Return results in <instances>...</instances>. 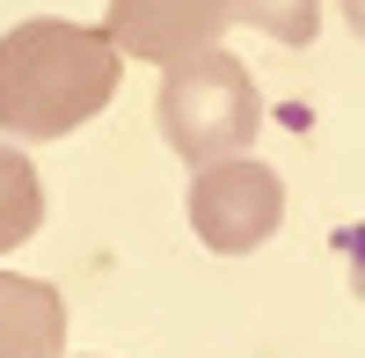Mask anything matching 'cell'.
Returning <instances> with one entry per match:
<instances>
[{
  "label": "cell",
  "mask_w": 365,
  "mask_h": 358,
  "mask_svg": "<svg viewBox=\"0 0 365 358\" xmlns=\"http://www.w3.org/2000/svg\"><path fill=\"white\" fill-rule=\"evenodd\" d=\"M125 51L110 44V29L29 15L0 37V132L22 139H66L73 125L103 117L117 96Z\"/></svg>",
  "instance_id": "obj_1"
},
{
  "label": "cell",
  "mask_w": 365,
  "mask_h": 358,
  "mask_svg": "<svg viewBox=\"0 0 365 358\" xmlns=\"http://www.w3.org/2000/svg\"><path fill=\"white\" fill-rule=\"evenodd\" d=\"M256 125H263V96H256V81H249V66L234 51L205 44L190 58H168V73H161V132L190 168L249 154Z\"/></svg>",
  "instance_id": "obj_2"
},
{
  "label": "cell",
  "mask_w": 365,
  "mask_h": 358,
  "mask_svg": "<svg viewBox=\"0 0 365 358\" xmlns=\"http://www.w3.org/2000/svg\"><path fill=\"white\" fill-rule=\"evenodd\" d=\"M285 220V175L270 161H212L190 175V234L212 256H256Z\"/></svg>",
  "instance_id": "obj_3"
},
{
  "label": "cell",
  "mask_w": 365,
  "mask_h": 358,
  "mask_svg": "<svg viewBox=\"0 0 365 358\" xmlns=\"http://www.w3.org/2000/svg\"><path fill=\"white\" fill-rule=\"evenodd\" d=\"M227 22H234L227 0H110V44L132 58H154V66L220 44Z\"/></svg>",
  "instance_id": "obj_4"
},
{
  "label": "cell",
  "mask_w": 365,
  "mask_h": 358,
  "mask_svg": "<svg viewBox=\"0 0 365 358\" xmlns=\"http://www.w3.org/2000/svg\"><path fill=\"white\" fill-rule=\"evenodd\" d=\"M0 358H66V300L44 278L0 271Z\"/></svg>",
  "instance_id": "obj_5"
},
{
  "label": "cell",
  "mask_w": 365,
  "mask_h": 358,
  "mask_svg": "<svg viewBox=\"0 0 365 358\" xmlns=\"http://www.w3.org/2000/svg\"><path fill=\"white\" fill-rule=\"evenodd\" d=\"M44 227V175L15 139H0V249H22Z\"/></svg>",
  "instance_id": "obj_6"
},
{
  "label": "cell",
  "mask_w": 365,
  "mask_h": 358,
  "mask_svg": "<svg viewBox=\"0 0 365 358\" xmlns=\"http://www.w3.org/2000/svg\"><path fill=\"white\" fill-rule=\"evenodd\" d=\"M227 8H234V22H249L278 44H314L322 37V0H227Z\"/></svg>",
  "instance_id": "obj_7"
},
{
  "label": "cell",
  "mask_w": 365,
  "mask_h": 358,
  "mask_svg": "<svg viewBox=\"0 0 365 358\" xmlns=\"http://www.w3.org/2000/svg\"><path fill=\"white\" fill-rule=\"evenodd\" d=\"M336 8H344V22L358 29V37H365V0H336Z\"/></svg>",
  "instance_id": "obj_8"
}]
</instances>
